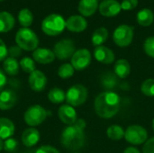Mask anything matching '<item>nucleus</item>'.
I'll return each instance as SVG.
<instances>
[{
  "label": "nucleus",
  "mask_w": 154,
  "mask_h": 153,
  "mask_svg": "<svg viewBox=\"0 0 154 153\" xmlns=\"http://www.w3.org/2000/svg\"><path fill=\"white\" fill-rule=\"evenodd\" d=\"M141 91L142 93L149 97L154 96V78H147L145 79L142 86H141Z\"/></svg>",
  "instance_id": "7c9ffc66"
},
{
  "label": "nucleus",
  "mask_w": 154,
  "mask_h": 153,
  "mask_svg": "<svg viewBox=\"0 0 154 153\" xmlns=\"http://www.w3.org/2000/svg\"><path fill=\"white\" fill-rule=\"evenodd\" d=\"M76 51V46L72 40L63 39L58 41L53 48L55 57L60 60H66L73 56Z\"/></svg>",
  "instance_id": "1a4fd4ad"
},
{
  "label": "nucleus",
  "mask_w": 154,
  "mask_h": 153,
  "mask_svg": "<svg viewBox=\"0 0 154 153\" xmlns=\"http://www.w3.org/2000/svg\"><path fill=\"white\" fill-rule=\"evenodd\" d=\"M92 60L91 53L88 49H79L75 51L71 57V65L75 70H84L87 69Z\"/></svg>",
  "instance_id": "9d476101"
},
{
  "label": "nucleus",
  "mask_w": 154,
  "mask_h": 153,
  "mask_svg": "<svg viewBox=\"0 0 154 153\" xmlns=\"http://www.w3.org/2000/svg\"><path fill=\"white\" fill-rule=\"evenodd\" d=\"M144 52L151 58H154V36L148 37L143 43Z\"/></svg>",
  "instance_id": "72a5a7b5"
},
{
  "label": "nucleus",
  "mask_w": 154,
  "mask_h": 153,
  "mask_svg": "<svg viewBox=\"0 0 154 153\" xmlns=\"http://www.w3.org/2000/svg\"><path fill=\"white\" fill-rule=\"evenodd\" d=\"M18 21L23 28H28L33 21L32 13L28 8L22 9L18 14Z\"/></svg>",
  "instance_id": "c85d7f7f"
},
{
  "label": "nucleus",
  "mask_w": 154,
  "mask_h": 153,
  "mask_svg": "<svg viewBox=\"0 0 154 153\" xmlns=\"http://www.w3.org/2000/svg\"><path fill=\"white\" fill-rule=\"evenodd\" d=\"M97 1H100V0H97Z\"/></svg>",
  "instance_id": "49530a36"
},
{
  "label": "nucleus",
  "mask_w": 154,
  "mask_h": 153,
  "mask_svg": "<svg viewBox=\"0 0 154 153\" xmlns=\"http://www.w3.org/2000/svg\"><path fill=\"white\" fill-rule=\"evenodd\" d=\"M48 112L40 105H33L30 106L24 113L23 119L26 124L31 127H35L42 124L48 116Z\"/></svg>",
  "instance_id": "423d86ee"
},
{
  "label": "nucleus",
  "mask_w": 154,
  "mask_h": 153,
  "mask_svg": "<svg viewBox=\"0 0 154 153\" xmlns=\"http://www.w3.org/2000/svg\"><path fill=\"white\" fill-rule=\"evenodd\" d=\"M4 150V140L0 139V151Z\"/></svg>",
  "instance_id": "79ce46f5"
},
{
  "label": "nucleus",
  "mask_w": 154,
  "mask_h": 153,
  "mask_svg": "<svg viewBox=\"0 0 154 153\" xmlns=\"http://www.w3.org/2000/svg\"><path fill=\"white\" fill-rule=\"evenodd\" d=\"M136 19H137V23L141 26L143 27L150 26L154 21L153 12L149 8H143L138 12Z\"/></svg>",
  "instance_id": "b1692460"
},
{
  "label": "nucleus",
  "mask_w": 154,
  "mask_h": 153,
  "mask_svg": "<svg viewBox=\"0 0 154 153\" xmlns=\"http://www.w3.org/2000/svg\"><path fill=\"white\" fill-rule=\"evenodd\" d=\"M119 109L120 97L114 91L101 92L95 98L94 110L100 118H113L119 112Z\"/></svg>",
  "instance_id": "f257e3e1"
},
{
  "label": "nucleus",
  "mask_w": 154,
  "mask_h": 153,
  "mask_svg": "<svg viewBox=\"0 0 154 153\" xmlns=\"http://www.w3.org/2000/svg\"><path fill=\"white\" fill-rule=\"evenodd\" d=\"M28 83L32 90L35 92H41L46 87L47 78L42 71L36 69L29 75Z\"/></svg>",
  "instance_id": "9b49d317"
},
{
  "label": "nucleus",
  "mask_w": 154,
  "mask_h": 153,
  "mask_svg": "<svg viewBox=\"0 0 154 153\" xmlns=\"http://www.w3.org/2000/svg\"><path fill=\"white\" fill-rule=\"evenodd\" d=\"M125 139L128 143L133 145L144 144L148 140V132L141 125L133 124L126 128L125 132Z\"/></svg>",
  "instance_id": "0eeeda50"
},
{
  "label": "nucleus",
  "mask_w": 154,
  "mask_h": 153,
  "mask_svg": "<svg viewBox=\"0 0 154 153\" xmlns=\"http://www.w3.org/2000/svg\"><path fill=\"white\" fill-rule=\"evenodd\" d=\"M100 83L103 88L106 89V91H113L119 84L118 77L114 72H106L105 74H103Z\"/></svg>",
  "instance_id": "4be33fe9"
},
{
  "label": "nucleus",
  "mask_w": 154,
  "mask_h": 153,
  "mask_svg": "<svg viewBox=\"0 0 154 153\" xmlns=\"http://www.w3.org/2000/svg\"><path fill=\"white\" fill-rule=\"evenodd\" d=\"M73 153H79V152H73Z\"/></svg>",
  "instance_id": "a18cd8bd"
},
{
  "label": "nucleus",
  "mask_w": 154,
  "mask_h": 153,
  "mask_svg": "<svg viewBox=\"0 0 154 153\" xmlns=\"http://www.w3.org/2000/svg\"><path fill=\"white\" fill-rule=\"evenodd\" d=\"M143 153H154V137L148 139L143 144Z\"/></svg>",
  "instance_id": "c9c22d12"
},
{
  "label": "nucleus",
  "mask_w": 154,
  "mask_h": 153,
  "mask_svg": "<svg viewBox=\"0 0 154 153\" xmlns=\"http://www.w3.org/2000/svg\"><path fill=\"white\" fill-rule=\"evenodd\" d=\"M7 83V78H6V75L4 72V70H2L0 69V92H2L5 87Z\"/></svg>",
  "instance_id": "ea45409f"
},
{
  "label": "nucleus",
  "mask_w": 154,
  "mask_h": 153,
  "mask_svg": "<svg viewBox=\"0 0 154 153\" xmlns=\"http://www.w3.org/2000/svg\"><path fill=\"white\" fill-rule=\"evenodd\" d=\"M125 130L122 126L117 124H113L107 128L106 135L112 141H120L123 138H125Z\"/></svg>",
  "instance_id": "cd10ccee"
},
{
  "label": "nucleus",
  "mask_w": 154,
  "mask_h": 153,
  "mask_svg": "<svg viewBox=\"0 0 154 153\" xmlns=\"http://www.w3.org/2000/svg\"><path fill=\"white\" fill-rule=\"evenodd\" d=\"M15 23L14 16L8 12H0V32H7L11 31Z\"/></svg>",
  "instance_id": "5701e85b"
},
{
  "label": "nucleus",
  "mask_w": 154,
  "mask_h": 153,
  "mask_svg": "<svg viewBox=\"0 0 154 153\" xmlns=\"http://www.w3.org/2000/svg\"><path fill=\"white\" fill-rule=\"evenodd\" d=\"M114 73L118 78H126L131 73V65L125 59H119L116 61L114 66Z\"/></svg>",
  "instance_id": "6ab92c4d"
},
{
  "label": "nucleus",
  "mask_w": 154,
  "mask_h": 153,
  "mask_svg": "<svg viewBox=\"0 0 154 153\" xmlns=\"http://www.w3.org/2000/svg\"><path fill=\"white\" fill-rule=\"evenodd\" d=\"M107 38H108L107 29L105 27H99L94 31L92 37H91V41L94 46L98 47V46H101L104 42H106Z\"/></svg>",
  "instance_id": "a878e982"
},
{
  "label": "nucleus",
  "mask_w": 154,
  "mask_h": 153,
  "mask_svg": "<svg viewBox=\"0 0 154 153\" xmlns=\"http://www.w3.org/2000/svg\"><path fill=\"white\" fill-rule=\"evenodd\" d=\"M15 41L23 50H35L39 45V39L37 34L29 28H21L15 35Z\"/></svg>",
  "instance_id": "7ed1b4c3"
},
{
  "label": "nucleus",
  "mask_w": 154,
  "mask_h": 153,
  "mask_svg": "<svg viewBox=\"0 0 154 153\" xmlns=\"http://www.w3.org/2000/svg\"><path fill=\"white\" fill-rule=\"evenodd\" d=\"M20 64V68L25 72V73H29L31 74L32 72H33L34 70H36V66H35V61L33 60V59H31L29 57H24L21 60V61L19 62Z\"/></svg>",
  "instance_id": "2f4dec72"
},
{
  "label": "nucleus",
  "mask_w": 154,
  "mask_h": 153,
  "mask_svg": "<svg viewBox=\"0 0 154 153\" xmlns=\"http://www.w3.org/2000/svg\"><path fill=\"white\" fill-rule=\"evenodd\" d=\"M7 55H8V49L6 48V45L3 41V40L0 39V61H4L6 59Z\"/></svg>",
  "instance_id": "4c0bfd02"
},
{
  "label": "nucleus",
  "mask_w": 154,
  "mask_h": 153,
  "mask_svg": "<svg viewBox=\"0 0 154 153\" xmlns=\"http://www.w3.org/2000/svg\"><path fill=\"white\" fill-rule=\"evenodd\" d=\"M17 102L16 94L11 89H5L0 92V109L7 111L12 109Z\"/></svg>",
  "instance_id": "dca6fc26"
},
{
  "label": "nucleus",
  "mask_w": 154,
  "mask_h": 153,
  "mask_svg": "<svg viewBox=\"0 0 154 153\" xmlns=\"http://www.w3.org/2000/svg\"><path fill=\"white\" fill-rule=\"evenodd\" d=\"M14 124L10 119L0 117V139L5 141L11 138L14 133Z\"/></svg>",
  "instance_id": "aec40b11"
},
{
  "label": "nucleus",
  "mask_w": 154,
  "mask_h": 153,
  "mask_svg": "<svg viewBox=\"0 0 154 153\" xmlns=\"http://www.w3.org/2000/svg\"><path fill=\"white\" fill-rule=\"evenodd\" d=\"M87 126L84 119H78L73 125L66 127L60 136L62 146L69 151H78L81 149L86 142L85 128Z\"/></svg>",
  "instance_id": "f03ea898"
},
{
  "label": "nucleus",
  "mask_w": 154,
  "mask_h": 153,
  "mask_svg": "<svg viewBox=\"0 0 154 153\" xmlns=\"http://www.w3.org/2000/svg\"><path fill=\"white\" fill-rule=\"evenodd\" d=\"M3 69L5 74L10 76H15L19 72L20 64L15 58L8 57L3 62Z\"/></svg>",
  "instance_id": "393cba45"
},
{
  "label": "nucleus",
  "mask_w": 154,
  "mask_h": 153,
  "mask_svg": "<svg viewBox=\"0 0 154 153\" xmlns=\"http://www.w3.org/2000/svg\"><path fill=\"white\" fill-rule=\"evenodd\" d=\"M40 133L37 129L32 127L25 129L22 133V142L26 147H33L40 141Z\"/></svg>",
  "instance_id": "a211bd4d"
},
{
  "label": "nucleus",
  "mask_w": 154,
  "mask_h": 153,
  "mask_svg": "<svg viewBox=\"0 0 154 153\" xmlns=\"http://www.w3.org/2000/svg\"><path fill=\"white\" fill-rule=\"evenodd\" d=\"M138 5V0H123L121 4V8L126 11L134 9Z\"/></svg>",
  "instance_id": "f704fd0d"
},
{
  "label": "nucleus",
  "mask_w": 154,
  "mask_h": 153,
  "mask_svg": "<svg viewBox=\"0 0 154 153\" xmlns=\"http://www.w3.org/2000/svg\"><path fill=\"white\" fill-rule=\"evenodd\" d=\"M66 28V21L57 14H52L46 16L42 23V32L49 36H56L60 34Z\"/></svg>",
  "instance_id": "20e7f679"
},
{
  "label": "nucleus",
  "mask_w": 154,
  "mask_h": 153,
  "mask_svg": "<svg viewBox=\"0 0 154 153\" xmlns=\"http://www.w3.org/2000/svg\"><path fill=\"white\" fill-rule=\"evenodd\" d=\"M74 71H75V69L70 63H64L59 68L58 76L60 78L67 79V78H71L74 75Z\"/></svg>",
  "instance_id": "c756f323"
},
{
  "label": "nucleus",
  "mask_w": 154,
  "mask_h": 153,
  "mask_svg": "<svg viewBox=\"0 0 154 153\" xmlns=\"http://www.w3.org/2000/svg\"><path fill=\"white\" fill-rule=\"evenodd\" d=\"M152 130L154 131V118L153 120H152Z\"/></svg>",
  "instance_id": "37998d69"
},
{
  "label": "nucleus",
  "mask_w": 154,
  "mask_h": 153,
  "mask_svg": "<svg viewBox=\"0 0 154 153\" xmlns=\"http://www.w3.org/2000/svg\"><path fill=\"white\" fill-rule=\"evenodd\" d=\"M0 1H4V0H0Z\"/></svg>",
  "instance_id": "c03bdc74"
},
{
  "label": "nucleus",
  "mask_w": 154,
  "mask_h": 153,
  "mask_svg": "<svg viewBox=\"0 0 154 153\" xmlns=\"http://www.w3.org/2000/svg\"><path fill=\"white\" fill-rule=\"evenodd\" d=\"M33 60L40 64H50L54 61L55 54L53 50L46 48H37L32 52Z\"/></svg>",
  "instance_id": "f3484780"
},
{
  "label": "nucleus",
  "mask_w": 154,
  "mask_h": 153,
  "mask_svg": "<svg viewBox=\"0 0 154 153\" xmlns=\"http://www.w3.org/2000/svg\"><path fill=\"white\" fill-rule=\"evenodd\" d=\"M88 27V22L81 15L69 16L66 21V28L73 32H81Z\"/></svg>",
  "instance_id": "2eb2a0df"
},
{
  "label": "nucleus",
  "mask_w": 154,
  "mask_h": 153,
  "mask_svg": "<svg viewBox=\"0 0 154 153\" xmlns=\"http://www.w3.org/2000/svg\"><path fill=\"white\" fill-rule=\"evenodd\" d=\"M121 9V4L116 0H104L99 5L100 14L106 17L117 15Z\"/></svg>",
  "instance_id": "ddd939ff"
},
{
  "label": "nucleus",
  "mask_w": 154,
  "mask_h": 153,
  "mask_svg": "<svg viewBox=\"0 0 154 153\" xmlns=\"http://www.w3.org/2000/svg\"><path fill=\"white\" fill-rule=\"evenodd\" d=\"M18 147V142L14 138H8L4 141V151L7 153H14Z\"/></svg>",
  "instance_id": "473e14b6"
},
{
  "label": "nucleus",
  "mask_w": 154,
  "mask_h": 153,
  "mask_svg": "<svg viewBox=\"0 0 154 153\" xmlns=\"http://www.w3.org/2000/svg\"><path fill=\"white\" fill-rule=\"evenodd\" d=\"M48 99L52 104H61L66 100V93L60 87H52L48 93Z\"/></svg>",
  "instance_id": "bb28decb"
},
{
  "label": "nucleus",
  "mask_w": 154,
  "mask_h": 153,
  "mask_svg": "<svg viewBox=\"0 0 154 153\" xmlns=\"http://www.w3.org/2000/svg\"><path fill=\"white\" fill-rule=\"evenodd\" d=\"M134 39V27L127 24L119 25L113 33V40L119 47L129 46Z\"/></svg>",
  "instance_id": "6e6552de"
},
{
  "label": "nucleus",
  "mask_w": 154,
  "mask_h": 153,
  "mask_svg": "<svg viewBox=\"0 0 154 153\" xmlns=\"http://www.w3.org/2000/svg\"><path fill=\"white\" fill-rule=\"evenodd\" d=\"M8 54L12 58H17V57L21 56V54H22V49L19 46H17V45L12 46L8 50Z\"/></svg>",
  "instance_id": "58836bf2"
},
{
  "label": "nucleus",
  "mask_w": 154,
  "mask_h": 153,
  "mask_svg": "<svg viewBox=\"0 0 154 153\" xmlns=\"http://www.w3.org/2000/svg\"><path fill=\"white\" fill-rule=\"evenodd\" d=\"M98 7L97 0H80L79 4V12L83 16H91Z\"/></svg>",
  "instance_id": "412c9836"
},
{
  "label": "nucleus",
  "mask_w": 154,
  "mask_h": 153,
  "mask_svg": "<svg viewBox=\"0 0 154 153\" xmlns=\"http://www.w3.org/2000/svg\"><path fill=\"white\" fill-rule=\"evenodd\" d=\"M35 153H60V151L52 146L43 145V146H41L40 148H38Z\"/></svg>",
  "instance_id": "e433bc0d"
},
{
  "label": "nucleus",
  "mask_w": 154,
  "mask_h": 153,
  "mask_svg": "<svg viewBox=\"0 0 154 153\" xmlns=\"http://www.w3.org/2000/svg\"><path fill=\"white\" fill-rule=\"evenodd\" d=\"M124 153H141L140 151L135 148V147H133V146H130L128 148H126L125 151H124Z\"/></svg>",
  "instance_id": "a19ab883"
},
{
  "label": "nucleus",
  "mask_w": 154,
  "mask_h": 153,
  "mask_svg": "<svg viewBox=\"0 0 154 153\" xmlns=\"http://www.w3.org/2000/svg\"><path fill=\"white\" fill-rule=\"evenodd\" d=\"M94 57L98 62L102 64H106V65L113 63L116 59V55L114 51L108 47H106L103 45L95 48Z\"/></svg>",
  "instance_id": "4468645a"
},
{
  "label": "nucleus",
  "mask_w": 154,
  "mask_h": 153,
  "mask_svg": "<svg viewBox=\"0 0 154 153\" xmlns=\"http://www.w3.org/2000/svg\"><path fill=\"white\" fill-rule=\"evenodd\" d=\"M88 92L85 86L80 84H76L71 86L66 92V101L68 105L76 107L79 106L88 99Z\"/></svg>",
  "instance_id": "39448f33"
},
{
  "label": "nucleus",
  "mask_w": 154,
  "mask_h": 153,
  "mask_svg": "<svg viewBox=\"0 0 154 153\" xmlns=\"http://www.w3.org/2000/svg\"><path fill=\"white\" fill-rule=\"evenodd\" d=\"M58 116L60 118V120L69 125H73L77 120H78V115H77V112L74 109L73 106H69V105H62L59 110H58Z\"/></svg>",
  "instance_id": "f8f14e48"
}]
</instances>
